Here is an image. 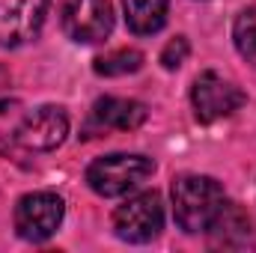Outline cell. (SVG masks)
<instances>
[{"mask_svg":"<svg viewBox=\"0 0 256 253\" xmlns=\"http://www.w3.org/2000/svg\"><path fill=\"white\" fill-rule=\"evenodd\" d=\"M143 66V54L134 51V48H120V51H110L104 57H96V74H104V78H120V74H131Z\"/></svg>","mask_w":256,"mask_h":253,"instance_id":"11","label":"cell"},{"mask_svg":"<svg viewBox=\"0 0 256 253\" xmlns=\"http://www.w3.org/2000/svg\"><path fill=\"white\" fill-rule=\"evenodd\" d=\"M191 102H194V114L200 122H218L230 114H236L248 96L226 78H220L218 72H202L194 80L191 90Z\"/></svg>","mask_w":256,"mask_h":253,"instance_id":"5","label":"cell"},{"mask_svg":"<svg viewBox=\"0 0 256 253\" xmlns=\"http://www.w3.org/2000/svg\"><path fill=\"white\" fill-rule=\"evenodd\" d=\"M232 42H236L238 54H242L250 66H256V6H248V9H242V12L236 15Z\"/></svg>","mask_w":256,"mask_h":253,"instance_id":"12","label":"cell"},{"mask_svg":"<svg viewBox=\"0 0 256 253\" xmlns=\"http://www.w3.org/2000/svg\"><path fill=\"white\" fill-rule=\"evenodd\" d=\"M164 230V206L155 190H143L137 196H128L126 202L114 212V232L131 242V244H146Z\"/></svg>","mask_w":256,"mask_h":253,"instance_id":"3","label":"cell"},{"mask_svg":"<svg viewBox=\"0 0 256 253\" xmlns=\"http://www.w3.org/2000/svg\"><path fill=\"white\" fill-rule=\"evenodd\" d=\"M63 30L68 39L80 45H96L114 30V6L110 0H66Z\"/></svg>","mask_w":256,"mask_h":253,"instance_id":"6","label":"cell"},{"mask_svg":"<svg viewBox=\"0 0 256 253\" xmlns=\"http://www.w3.org/2000/svg\"><path fill=\"white\" fill-rule=\"evenodd\" d=\"M226 202L224 188L212 179V176H196L185 173L173 182V214L176 224L185 232H206L212 226V220L218 218L220 206Z\"/></svg>","mask_w":256,"mask_h":253,"instance_id":"1","label":"cell"},{"mask_svg":"<svg viewBox=\"0 0 256 253\" xmlns=\"http://www.w3.org/2000/svg\"><path fill=\"white\" fill-rule=\"evenodd\" d=\"M155 173L152 158L146 155H128V152H114L104 158H96L86 167V182L98 196H126L140 182H146Z\"/></svg>","mask_w":256,"mask_h":253,"instance_id":"2","label":"cell"},{"mask_svg":"<svg viewBox=\"0 0 256 253\" xmlns=\"http://www.w3.org/2000/svg\"><path fill=\"white\" fill-rule=\"evenodd\" d=\"M66 206L54 190H36L18 200L15 206V230L27 242H45L51 238L63 224Z\"/></svg>","mask_w":256,"mask_h":253,"instance_id":"4","label":"cell"},{"mask_svg":"<svg viewBox=\"0 0 256 253\" xmlns=\"http://www.w3.org/2000/svg\"><path fill=\"white\" fill-rule=\"evenodd\" d=\"M68 134V116L63 108L54 104H42L33 114L24 116V122L18 126V143L33 149V152H51L57 149Z\"/></svg>","mask_w":256,"mask_h":253,"instance_id":"8","label":"cell"},{"mask_svg":"<svg viewBox=\"0 0 256 253\" xmlns=\"http://www.w3.org/2000/svg\"><path fill=\"white\" fill-rule=\"evenodd\" d=\"M92 116L96 122L104 128H116V131H134L146 122V104L134 102V98H116V96H104L92 104Z\"/></svg>","mask_w":256,"mask_h":253,"instance_id":"9","label":"cell"},{"mask_svg":"<svg viewBox=\"0 0 256 253\" xmlns=\"http://www.w3.org/2000/svg\"><path fill=\"white\" fill-rule=\"evenodd\" d=\"M188 39L185 36H176L173 42H167V48L161 51V66L167 68V72H173V68H179V66L188 60Z\"/></svg>","mask_w":256,"mask_h":253,"instance_id":"13","label":"cell"},{"mask_svg":"<svg viewBox=\"0 0 256 253\" xmlns=\"http://www.w3.org/2000/svg\"><path fill=\"white\" fill-rule=\"evenodd\" d=\"M48 0H0V45L18 48L39 36Z\"/></svg>","mask_w":256,"mask_h":253,"instance_id":"7","label":"cell"},{"mask_svg":"<svg viewBox=\"0 0 256 253\" xmlns=\"http://www.w3.org/2000/svg\"><path fill=\"white\" fill-rule=\"evenodd\" d=\"M122 6H126L128 27L140 36H149L164 27L170 0H122Z\"/></svg>","mask_w":256,"mask_h":253,"instance_id":"10","label":"cell"}]
</instances>
